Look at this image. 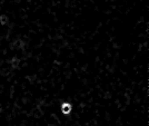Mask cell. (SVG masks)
I'll use <instances>...</instances> for the list:
<instances>
[{
	"mask_svg": "<svg viewBox=\"0 0 149 126\" xmlns=\"http://www.w3.org/2000/svg\"><path fill=\"white\" fill-rule=\"evenodd\" d=\"M8 22H9V18H8V16L7 15H0V25L1 26H6L8 25Z\"/></svg>",
	"mask_w": 149,
	"mask_h": 126,
	"instance_id": "obj_3",
	"label": "cell"
},
{
	"mask_svg": "<svg viewBox=\"0 0 149 126\" xmlns=\"http://www.w3.org/2000/svg\"><path fill=\"white\" fill-rule=\"evenodd\" d=\"M60 111H61L62 115H65V116L70 115L71 111H72V105H71V103H69V102H63V103H61V105H60Z\"/></svg>",
	"mask_w": 149,
	"mask_h": 126,
	"instance_id": "obj_1",
	"label": "cell"
},
{
	"mask_svg": "<svg viewBox=\"0 0 149 126\" xmlns=\"http://www.w3.org/2000/svg\"><path fill=\"white\" fill-rule=\"evenodd\" d=\"M21 63V60H20V58H18L17 56H13L10 60H9V64H10V66H11V68L13 69H17V67H19V65Z\"/></svg>",
	"mask_w": 149,
	"mask_h": 126,
	"instance_id": "obj_2",
	"label": "cell"
}]
</instances>
